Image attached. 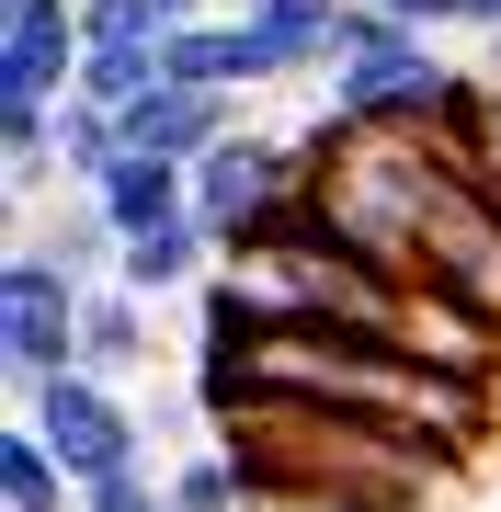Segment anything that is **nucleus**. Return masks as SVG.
Listing matches in <instances>:
<instances>
[{
	"instance_id": "2eb2a0df",
	"label": "nucleus",
	"mask_w": 501,
	"mask_h": 512,
	"mask_svg": "<svg viewBox=\"0 0 501 512\" xmlns=\"http://www.w3.org/2000/svg\"><path fill=\"white\" fill-rule=\"evenodd\" d=\"M376 12H399V23H422V35H433V23H467V0H376Z\"/></svg>"
},
{
	"instance_id": "39448f33",
	"label": "nucleus",
	"mask_w": 501,
	"mask_h": 512,
	"mask_svg": "<svg viewBox=\"0 0 501 512\" xmlns=\"http://www.w3.org/2000/svg\"><path fill=\"white\" fill-rule=\"evenodd\" d=\"M92 194H103V217L114 228H160V217H194V160H171V148H126L114 171H92Z\"/></svg>"
},
{
	"instance_id": "f8f14e48",
	"label": "nucleus",
	"mask_w": 501,
	"mask_h": 512,
	"mask_svg": "<svg viewBox=\"0 0 501 512\" xmlns=\"http://www.w3.org/2000/svg\"><path fill=\"white\" fill-rule=\"evenodd\" d=\"M80 23H92V35H171L183 0H80Z\"/></svg>"
},
{
	"instance_id": "4468645a",
	"label": "nucleus",
	"mask_w": 501,
	"mask_h": 512,
	"mask_svg": "<svg viewBox=\"0 0 501 512\" xmlns=\"http://www.w3.org/2000/svg\"><path fill=\"white\" fill-rule=\"evenodd\" d=\"M251 512H388V501H342V490H251Z\"/></svg>"
},
{
	"instance_id": "20e7f679",
	"label": "nucleus",
	"mask_w": 501,
	"mask_h": 512,
	"mask_svg": "<svg viewBox=\"0 0 501 512\" xmlns=\"http://www.w3.org/2000/svg\"><path fill=\"white\" fill-rule=\"evenodd\" d=\"M80 57H92L80 0H0V92H23V103H69Z\"/></svg>"
},
{
	"instance_id": "dca6fc26",
	"label": "nucleus",
	"mask_w": 501,
	"mask_h": 512,
	"mask_svg": "<svg viewBox=\"0 0 501 512\" xmlns=\"http://www.w3.org/2000/svg\"><path fill=\"white\" fill-rule=\"evenodd\" d=\"M467 23H490V35H501V0H467Z\"/></svg>"
},
{
	"instance_id": "9b49d317",
	"label": "nucleus",
	"mask_w": 501,
	"mask_h": 512,
	"mask_svg": "<svg viewBox=\"0 0 501 512\" xmlns=\"http://www.w3.org/2000/svg\"><path fill=\"white\" fill-rule=\"evenodd\" d=\"M171 490V512H251V478H240V456H228V444H205V456H183L160 478Z\"/></svg>"
},
{
	"instance_id": "ddd939ff",
	"label": "nucleus",
	"mask_w": 501,
	"mask_h": 512,
	"mask_svg": "<svg viewBox=\"0 0 501 512\" xmlns=\"http://www.w3.org/2000/svg\"><path fill=\"white\" fill-rule=\"evenodd\" d=\"M80 512H171V490H149V467H126V478H92Z\"/></svg>"
},
{
	"instance_id": "1a4fd4ad",
	"label": "nucleus",
	"mask_w": 501,
	"mask_h": 512,
	"mask_svg": "<svg viewBox=\"0 0 501 512\" xmlns=\"http://www.w3.org/2000/svg\"><path fill=\"white\" fill-rule=\"evenodd\" d=\"M160 80H171L160 35H92V57H80V80H69V92H80V103H103V114H126L137 92H160Z\"/></svg>"
},
{
	"instance_id": "0eeeda50",
	"label": "nucleus",
	"mask_w": 501,
	"mask_h": 512,
	"mask_svg": "<svg viewBox=\"0 0 501 512\" xmlns=\"http://www.w3.org/2000/svg\"><path fill=\"white\" fill-rule=\"evenodd\" d=\"M80 365L114 376V387H126V376H149V296H137L126 274L80 296Z\"/></svg>"
},
{
	"instance_id": "7ed1b4c3",
	"label": "nucleus",
	"mask_w": 501,
	"mask_h": 512,
	"mask_svg": "<svg viewBox=\"0 0 501 512\" xmlns=\"http://www.w3.org/2000/svg\"><path fill=\"white\" fill-rule=\"evenodd\" d=\"M308 183V148H285V137H251V126H228L217 148L194 160V217L217 228V239H240L274 194H297Z\"/></svg>"
},
{
	"instance_id": "f03ea898",
	"label": "nucleus",
	"mask_w": 501,
	"mask_h": 512,
	"mask_svg": "<svg viewBox=\"0 0 501 512\" xmlns=\"http://www.w3.org/2000/svg\"><path fill=\"white\" fill-rule=\"evenodd\" d=\"M80 285L57 251L23 239L12 262H0V353H12V387H46L57 365H80Z\"/></svg>"
},
{
	"instance_id": "423d86ee",
	"label": "nucleus",
	"mask_w": 501,
	"mask_h": 512,
	"mask_svg": "<svg viewBox=\"0 0 501 512\" xmlns=\"http://www.w3.org/2000/svg\"><path fill=\"white\" fill-rule=\"evenodd\" d=\"M205 262H228V239L205 228V217H160V228H137L126 251H114V274H126L137 296H183V285H205Z\"/></svg>"
},
{
	"instance_id": "f257e3e1",
	"label": "nucleus",
	"mask_w": 501,
	"mask_h": 512,
	"mask_svg": "<svg viewBox=\"0 0 501 512\" xmlns=\"http://www.w3.org/2000/svg\"><path fill=\"white\" fill-rule=\"evenodd\" d=\"M23 399H35V433H46L57 456L80 467V490H92V478L149 467V421L126 410V387H114V376H92V365H57L46 387H23Z\"/></svg>"
},
{
	"instance_id": "9d476101",
	"label": "nucleus",
	"mask_w": 501,
	"mask_h": 512,
	"mask_svg": "<svg viewBox=\"0 0 501 512\" xmlns=\"http://www.w3.org/2000/svg\"><path fill=\"white\" fill-rule=\"evenodd\" d=\"M57 160H69V183L92 194V171L126 160V126H114L103 103H80V92H69V103H57Z\"/></svg>"
},
{
	"instance_id": "6e6552de",
	"label": "nucleus",
	"mask_w": 501,
	"mask_h": 512,
	"mask_svg": "<svg viewBox=\"0 0 501 512\" xmlns=\"http://www.w3.org/2000/svg\"><path fill=\"white\" fill-rule=\"evenodd\" d=\"M0 512H80V467L57 456L35 421L0 433Z\"/></svg>"
}]
</instances>
